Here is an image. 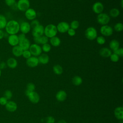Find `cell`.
Returning <instances> with one entry per match:
<instances>
[{
	"instance_id": "obj_3",
	"label": "cell",
	"mask_w": 123,
	"mask_h": 123,
	"mask_svg": "<svg viewBox=\"0 0 123 123\" xmlns=\"http://www.w3.org/2000/svg\"><path fill=\"white\" fill-rule=\"evenodd\" d=\"M97 31L96 29L92 26L86 28L85 32V35L86 38L89 40H93L97 37Z\"/></svg>"
},
{
	"instance_id": "obj_37",
	"label": "cell",
	"mask_w": 123,
	"mask_h": 123,
	"mask_svg": "<svg viewBox=\"0 0 123 123\" xmlns=\"http://www.w3.org/2000/svg\"><path fill=\"white\" fill-rule=\"evenodd\" d=\"M96 41H97V42L99 44V45H103L104 44L105 42H106V40H105V38L103 36H98V37H97V38H96Z\"/></svg>"
},
{
	"instance_id": "obj_33",
	"label": "cell",
	"mask_w": 123,
	"mask_h": 123,
	"mask_svg": "<svg viewBox=\"0 0 123 123\" xmlns=\"http://www.w3.org/2000/svg\"><path fill=\"white\" fill-rule=\"evenodd\" d=\"M49 41V38L45 35H43L39 37V44H45L48 43Z\"/></svg>"
},
{
	"instance_id": "obj_28",
	"label": "cell",
	"mask_w": 123,
	"mask_h": 123,
	"mask_svg": "<svg viewBox=\"0 0 123 123\" xmlns=\"http://www.w3.org/2000/svg\"><path fill=\"white\" fill-rule=\"evenodd\" d=\"M7 22L5 16L3 15L0 14V29L2 30L5 28Z\"/></svg>"
},
{
	"instance_id": "obj_41",
	"label": "cell",
	"mask_w": 123,
	"mask_h": 123,
	"mask_svg": "<svg viewBox=\"0 0 123 123\" xmlns=\"http://www.w3.org/2000/svg\"><path fill=\"white\" fill-rule=\"evenodd\" d=\"M113 52L118 55L119 56V57L123 56V49L122 48H119L118 49H117Z\"/></svg>"
},
{
	"instance_id": "obj_51",
	"label": "cell",
	"mask_w": 123,
	"mask_h": 123,
	"mask_svg": "<svg viewBox=\"0 0 123 123\" xmlns=\"http://www.w3.org/2000/svg\"></svg>"
},
{
	"instance_id": "obj_12",
	"label": "cell",
	"mask_w": 123,
	"mask_h": 123,
	"mask_svg": "<svg viewBox=\"0 0 123 123\" xmlns=\"http://www.w3.org/2000/svg\"><path fill=\"white\" fill-rule=\"evenodd\" d=\"M104 8V7L103 4L99 1L96 2L94 3L92 8L93 12L97 14L102 13L103 11Z\"/></svg>"
},
{
	"instance_id": "obj_23",
	"label": "cell",
	"mask_w": 123,
	"mask_h": 123,
	"mask_svg": "<svg viewBox=\"0 0 123 123\" xmlns=\"http://www.w3.org/2000/svg\"><path fill=\"white\" fill-rule=\"evenodd\" d=\"M39 63L42 64H47L49 61V58L48 54L46 53H41L38 58Z\"/></svg>"
},
{
	"instance_id": "obj_30",
	"label": "cell",
	"mask_w": 123,
	"mask_h": 123,
	"mask_svg": "<svg viewBox=\"0 0 123 123\" xmlns=\"http://www.w3.org/2000/svg\"><path fill=\"white\" fill-rule=\"evenodd\" d=\"M79 26V23L77 20H73L70 25V28L74 30L77 29Z\"/></svg>"
},
{
	"instance_id": "obj_32",
	"label": "cell",
	"mask_w": 123,
	"mask_h": 123,
	"mask_svg": "<svg viewBox=\"0 0 123 123\" xmlns=\"http://www.w3.org/2000/svg\"><path fill=\"white\" fill-rule=\"evenodd\" d=\"M3 97H4L7 100H10L12 97V93L11 90H7L4 92Z\"/></svg>"
},
{
	"instance_id": "obj_22",
	"label": "cell",
	"mask_w": 123,
	"mask_h": 123,
	"mask_svg": "<svg viewBox=\"0 0 123 123\" xmlns=\"http://www.w3.org/2000/svg\"><path fill=\"white\" fill-rule=\"evenodd\" d=\"M99 53L101 57L104 58H108L110 57V56L112 53V52L110 49L106 47H104L101 48L100 49Z\"/></svg>"
},
{
	"instance_id": "obj_24",
	"label": "cell",
	"mask_w": 123,
	"mask_h": 123,
	"mask_svg": "<svg viewBox=\"0 0 123 123\" xmlns=\"http://www.w3.org/2000/svg\"><path fill=\"white\" fill-rule=\"evenodd\" d=\"M119 47L120 43L118 40L116 39H113L111 40L109 43V47L110 48V49L113 52L118 49L119 48Z\"/></svg>"
},
{
	"instance_id": "obj_7",
	"label": "cell",
	"mask_w": 123,
	"mask_h": 123,
	"mask_svg": "<svg viewBox=\"0 0 123 123\" xmlns=\"http://www.w3.org/2000/svg\"><path fill=\"white\" fill-rule=\"evenodd\" d=\"M44 31V26L39 24L36 27L32 28V35L33 37H40L43 35Z\"/></svg>"
},
{
	"instance_id": "obj_16",
	"label": "cell",
	"mask_w": 123,
	"mask_h": 123,
	"mask_svg": "<svg viewBox=\"0 0 123 123\" xmlns=\"http://www.w3.org/2000/svg\"><path fill=\"white\" fill-rule=\"evenodd\" d=\"M5 108L9 112H14L16 111L17 109V104L13 101L9 100L8 101L7 103L6 104Z\"/></svg>"
},
{
	"instance_id": "obj_25",
	"label": "cell",
	"mask_w": 123,
	"mask_h": 123,
	"mask_svg": "<svg viewBox=\"0 0 123 123\" xmlns=\"http://www.w3.org/2000/svg\"><path fill=\"white\" fill-rule=\"evenodd\" d=\"M49 42L50 44L54 47H58L59 46L61 42V39L58 37L55 36L51 38H50Z\"/></svg>"
},
{
	"instance_id": "obj_4",
	"label": "cell",
	"mask_w": 123,
	"mask_h": 123,
	"mask_svg": "<svg viewBox=\"0 0 123 123\" xmlns=\"http://www.w3.org/2000/svg\"><path fill=\"white\" fill-rule=\"evenodd\" d=\"M98 23L102 25H107L110 22V16L106 13L102 12L98 14L97 17Z\"/></svg>"
},
{
	"instance_id": "obj_34",
	"label": "cell",
	"mask_w": 123,
	"mask_h": 123,
	"mask_svg": "<svg viewBox=\"0 0 123 123\" xmlns=\"http://www.w3.org/2000/svg\"><path fill=\"white\" fill-rule=\"evenodd\" d=\"M41 49H42V50H43L44 52H46V53L49 52L51 49V46L50 45V44L48 43H46L42 45Z\"/></svg>"
},
{
	"instance_id": "obj_17",
	"label": "cell",
	"mask_w": 123,
	"mask_h": 123,
	"mask_svg": "<svg viewBox=\"0 0 123 123\" xmlns=\"http://www.w3.org/2000/svg\"><path fill=\"white\" fill-rule=\"evenodd\" d=\"M114 115L115 117L119 120L123 119V108L122 106L116 107L114 110Z\"/></svg>"
},
{
	"instance_id": "obj_38",
	"label": "cell",
	"mask_w": 123,
	"mask_h": 123,
	"mask_svg": "<svg viewBox=\"0 0 123 123\" xmlns=\"http://www.w3.org/2000/svg\"><path fill=\"white\" fill-rule=\"evenodd\" d=\"M5 3L9 7H12L15 5L16 0H4Z\"/></svg>"
},
{
	"instance_id": "obj_39",
	"label": "cell",
	"mask_w": 123,
	"mask_h": 123,
	"mask_svg": "<svg viewBox=\"0 0 123 123\" xmlns=\"http://www.w3.org/2000/svg\"><path fill=\"white\" fill-rule=\"evenodd\" d=\"M31 54L30 53V52L29 51V50L28 49V50H23V54H22V56L26 59H28L29 58H30L31 56Z\"/></svg>"
},
{
	"instance_id": "obj_14",
	"label": "cell",
	"mask_w": 123,
	"mask_h": 123,
	"mask_svg": "<svg viewBox=\"0 0 123 123\" xmlns=\"http://www.w3.org/2000/svg\"><path fill=\"white\" fill-rule=\"evenodd\" d=\"M25 15L27 19L32 21L35 19L37 17V12L33 8H29L25 11Z\"/></svg>"
},
{
	"instance_id": "obj_10",
	"label": "cell",
	"mask_w": 123,
	"mask_h": 123,
	"mask_svg": "<svg viewBox=\"0 0 123 123\" xmlns=\"http://www.w3.org/2000/svg\"><path fill=\"white\" fill-rule=\"evenodd\" d=\"M29 101L34 104L37 103L40 100V97L38 94L35 91L29 92L26 96Z\"/></svg>"
},
{
	"instance_id": "obj_46",
	"label": "cell",
	"mask_w": 123,
	"mask_h": 123,
	"mask_svg": "<svg viewBox=\"0 0 123 123\" xmlns=\"http://www.w3.org/2000/svg\"><path fill=\"white\" fill-rule=\"evenodd\" d=\"M7 67L6 63L4 62H0V69L1 70L5 69Z\"/></svg>"
},
{
	"instance_id": "obj_1",
	"label": "cell",
	"mask_w": 123,
	"mask_h": 123,
	"mask_svg": "<svg viewBox=\"0 0 123 123\" xmlns=\"http://www.w3.org/2000/svg\"><path fill=\"white\" fill-rule=\"evenodd\" d=\"M5 29L9 35H16L20 31V24L17 21L11 20L7 22Z\"/></svg>"
},
{
	"instance_id": "obj_44",
	"label": "cell",
	"mask_w": 123,
	"mask_h": 123,
	"mask_svg": "<svg viewBox=\"0 0 123 123\" xmlns=\"http://www.w3.org/2000/svg\"><path fill=\"white\" fill-rule=\"evenodd\" d=\"M67 33L68 34V35H69L71 37H73V36H74L75 35V30L73 29H72L71 28H70L67 31Z\"/></svg>"
},
{
	"instance_id": "obj_8",
	"label": "cell",
	"mask_w": 123,
	"mask_h": 123,
	"mask_svg": "<svg viewBox=\"0 0 123 123\" xmlns=\"http://www.w3.org/2000/svg\"><path fill=\"white\" fill-rule=\"evenodd\" d=\"M100 32L104 36L110 37L112 35L113 29L110 25H104L101 26L100 28Z\"/></svg>"
},
{
	"instance_id": "obj_18",
	"label": "cell",
	"mask_w": 123,
	"mask_h": 123,
	"mask_svg": "<svg viewBox=\"0 0 123 123\" xmlns=\"http://www.w3.org/2000/svg\"><path fill=\"white\" fill-rule=\"evenodd\" d=\"M30 42L28 39L25 38L24 40L20 41L18 45L23 50H28L30 46Z\"/></svg>"
},
{
	"instance_id": "obj_27",
	"label": "cell",
	"mask_w": 123,
	"mask_h": 123,
	"mask_svg": "<svg viewBox=\"0 0 123 123\" xmlns=\"http://www.w3.org/2000/svg\"><path fill=\"white\" fill-rule=\"evenodd\" d=\"M53 71L56 74L60 75L63 73L62 67L59 64H56L53 67Z\"/></svg>"
},
{
	"instance_id": "obj_50",
	"label": "cell",
	"mask_w": 123,
	"mask_h": 123,
	"mask_svg": "<svg viewBox=\"0 0 123 123\" xmlns=\"http://www.w3.org/2000/svg\"></svg>"
},
{
	"instance_id": "obj_13",
	"label": "cell",
	"mask_w": 123,
	"mask_h": 123,
	"mask_svg": "<svg viewBox=\"0 0 123 123\" xmlns=\"http://www.w3.org/2000/svg\"><path fill=\"white\" fill-rule=\"evenodd\" d=\"M31 26L30 24L27 22H23L20 24V31L22 33L26 34L31 30Z\"/></svg>"
},
{
	"instance_id": "obj_15",
	"label": "cell",
	"mask_w": 123,
	"mask_h": 123,
	"mask_svg": "<svg viewBox=\"0 0 123 123\" xmlns=\"http://www.w3.org/2000/svg\"><path fill=\"white\" fill-rule=\"evenodd\" d=\"M8 42L10 45L14 47L18 45L19 40L17 35H10L8 37Z\"/></svg>"
},
{
	"instance_id": "obj_2",
	"label": "cell",
	"mask_w": 123,
	"mask_h": 123,
	"mask_svg": "<svg viewBox=\"0 0 123 123\" xmlns=\"http://www.w3.org/2000/svg\"><path fill=\"white\" fill-rule=\"evenodd\" d=\"M58 33L56 26L53 24L48 25L44 28V34L48 38H51L56 36Z\"/></svg>"
},
{
	"instance_id": "obj_11",
	"label": "cell",
	"mask_w": 123,
	"mask_h": 123,
	"mask_svg": "<svg viewBox=\"0 0 123 123\" xmlns=\"http://www.w3.org/2000/svg\"><path fill=\"white\" fill-rule=\"evenodd\" d=\"M39 63L38 58L35 56H31L28 59H26V65L31 68H34L37 67Z\"/></svg>"
},
{
	"instance_id": "obj_19",
	"label": "cell",
	"mask_w": 123,
	"mask_h": 123,
	"mask_svg": "<svg viewBox=\"0 0 123 123\" xmlns=\"http://www.w3.org/2000/svg\"><path fill=\"white\" fill-rule=\"evenodd\" d=\"M6 63L7 66L11 69H15L17 67L18 65V62L17 60L13 57L8 58Z\"/></svg>"
},
{
	"instance_id": "obj_31",
	"label": "cell",
	"mask_w": 123,
	"mask_h": 123,
	"mask_svg": "<svg viewBox=\"0 0 123 123\" xmlns=\"http://www.w3.org/2000/svg\"><path fill=\"white\" fill-rule=\"evenodd\" d=\"M114 29L117 32H121L123 30V25L121 23H117L114 26Z\"/></svg>"
},
{
	"instance_id": "obj_47",
	"label": "cell",
	"mask_w": 123,
	"mask_h": 123,
	"mask_svg": "<svg viewBox=\"0 0 123 123\" xmlns=\"http://www.w3.org/2000/svg\"><path fill=\"white\" fill-rule=\"evenodd\" d=\"M5 35V32L1 29H0V40L2 39Z\"/></svg>"
},
{
	"instance_id": "obj_49",
	"label": "cell",
	"mask_w": 123,
	"mask_h": 123,
	"mask_svg": "<svg viewBox=\"0 0 123 123\" xmlns=\"http://www.w3.org/2000/svg\"><path fill=\"white\" fill-rule=\"evenodd\" d=\"M1 70L0 69V77L1 76Z\"/></svg>"
},
{
	"instance_id": "obj_21",
	"label": "cell",
	"mask_w": 123,
	"mask_h": 123,
	"mask_svg": "<svg viewBox=\"0 0 123 123\" xmlns=\"http://www.w3.org/2000/svg\"><path fill=\"white\" fill-rule=\"evenodd\" d=\"M12 54L16 57H19L22 55L23 50L19 46L17 45L14 47H12Z\"/></svg>"
},
{
	"instance_id": "obj_36",
	"label": "cell",
	"mask_w": 123,
	"mask_h": 123,
	"mask_svg": "<svg viewBox=\"0 0 123 123\" xmlns=\"http://www.w3.org/2000/svg\"><path fill=\"white\" fill-rule=\"evenodd\" d=\"M110 58L111 61L114 62H117L119 60V56L113 52V53H111V54L110 56Z\"/></svg>"
},
{
	"instance_id": "obj_6",
	"label": "cell",
	"mask_w": 123,
	"mask_h": 123,
	"mask_svg": "<svg viewBox=\"0 0 123 123\" xmlns=\"http://www.w3.org/2000/svg\"><path fill=\"white\" fill-rule=\"evenodd\" d=\"M16 7L20 11L25 12L30 7L29 0H18L16 3Z\"/></svg>"
},
{
	"instance_id": "obj_9",
	"label": "cell",
	"mask_w": 123,
	"mask_h": 123,
	"mask_svg": "<svg viewBox=\"0 0 123 123\" xmlns=\"http://www.w3.org/2000/svg\"><path fill=\"white\" fill-rule=\"evenodd\" d=\"M58 32L61 33H64L67 32L70 28V25L66 22H61L56 26Z\"/></svg>"
},
{
	"instance_id": "obj_42",
	"label": "cell",
	"mask_w": 123,
	"mask_h": 123,
	"mask_svg": "<svg viewBox=\"0 0 123 123\" xmlns=\"http://www.w3.org/2000/svg\"><path fill=\"white\" fill-rule=\"evenodd\" d=\"M55 121V118L51 116L47 117L46 119V123H54Z\"/></svg>"
},
{
	"instance_id": "obj_48",
	"label": "cell",
	"mask_w": 123,
	"mask_h": 123,
	"mask_svg": "<svg viewBox=\"0 0 123 123\" xmlns=\"http://www.w3.org/2000/svg\"><path fill=\"white\" fill-rule=\"evenodd\" d=\"M57 123H67V122L64 120H61L59 121Z\"/></svg>"
},
{
	"instance_id": "obj_29",
	"label": "cell",
	"mask_w": 123,
	"mask_h": 123,
	"mask_svg": "<svg viewBox=\"0 0 123 123\" xmlns=\"http://www.w3.org/2000/svg\"><path fill=\"white\" fill-rule=\"evenodd\" d=\"M120 11L117 8L111 9L109 12L110 16L112 18H116L118 17L120 14Z\"/></svg>"
},
{
	"instance_id": "obj_26",
	"label": "cell",
	"mask_w": 123,
	"mask_h": 123,
	"mask_svg": "<svg viewBox=\"0 0 123 123\" xmlns=\"http://www.w3.org/2000/svg\"><path fill=\"white\" fill-rule=\"evenodd\" d=\"M72 83L73 84L76 86H80L82 84L83 82V79L82 78L78 75L74 76L72 79Z\"/></svg>"
},
{
	"instance_id": "obj_45",
	"label": "cell",
	"mask_w": 123,
	"mask_h": 123,
	"mask_svg": "<svg viewBox=\"0 0 123 123\" xmlns=\"http://www.w3.org/2000/svg\"><path fill=\"white\" fill-rule=\"evenodd\" d=\"M18 39H19V41H21L22 40H24V39H25L26 38V37H25V34H24L23 33H21L18 36Z\"/></svg>"
},
{
	"instance_id": "obj_5",
	"label": "cell",
	"mask_w": 123,
	"mask_h": 123,
	"mask_svg": "<svg viewBox=\"0 0 123 123\" xmlns=\"http://www.w3.org/2000/svg\"><path fill=\"white\" fill-rule=\"evenodd\" d=\"M28 50L31 55L35 57L39 56L42 53V51L41 47L37 44H31Z\"/></svg>"
},
{
	"instance_id": "obj_35",
	"label": "cell",
	"mask_w": 123,
	"mask_h": 123,
	"mask_svg": "<svg viewBox=\"0 0 123 123\" xmlns=\"http://www.w3.org/2000/svg\"><path fill=\"white\" fill-rule=\"evenodd\" d=\"M35 85H34V84L32 83H29L28 84H27V86H26V91H27L28 92H32V91H35Z\"/></svg>"
},
{
	"instance_id": "obj_40",
	"label": "cell",
	"mask_w": 123,
	"mask_h": 123,
	"mask_svg": "<svg viewBox=\"0 0 123 123\" xmlns=\"http://www.w3.org/2000/svg\"><path fill=\"white\" fill-rule=\"evenodd\" d=\"M39 24H39V21L37 19H34V20H32L30 24L31 27L32 28H33L34 27H36V26L39 25Z\"/></svg>"
},
{
	"instance_id": "obj_20",
	"label": "cell",
	"mask_w": 123,
	"mask_h": 123,
	"mask_svg": "<svg viewBox=\"0 0 123 123\" xmlns=\"http://www.w3.org/2000/svg\"><path fill=\"white\" fill-rule=\"evenodd\" d=\"M56 99L60 102L64 101L67 98V93L64 90H60L56 94Z\"/></svg>"
},
{
	"instance_id": "obj_43",
	"label": "cell",
	"mask_w": 123,
	"mask_h": 123,
	"mask_svg": "<svg viewBox=\"0 0 123 123\" xmlns=\"http://www.w3.org/2000/svg\"><path fill=\"white\" fill-rule=\"evenodd\" d=\"M8 100L4 97H1L0 98V104L1 105L5 106Z\"/></svg>"
}]
</instances>
